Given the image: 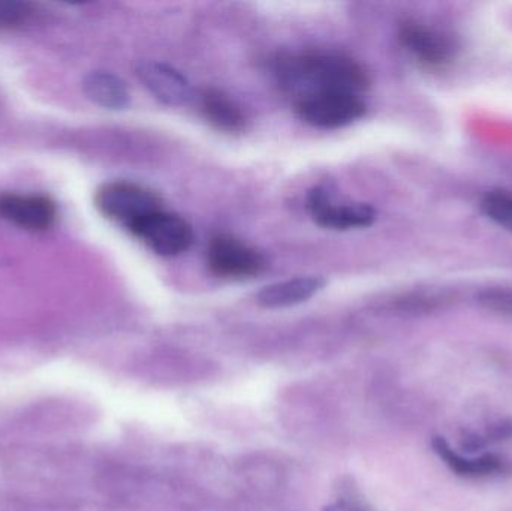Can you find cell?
<instances>
[{"instance_id":"5bb4252c","label":"cell","mask_w":512,"mask_h":511,"mask_svg":"<svg viewBox=\"0 0 512 511\" xmlns=\"http://www.w3.org/2000/svg\"><path fill=\"white\" fill-rule=\"evenodd\" d=\"M481 209L499 227L512 231V192L504 189L487 192L481 201Z\"/></svg>"},{"instance_id":"7a4b0ae2","label":"cell","mask_w":512,"mask_h":511,"mask_svg":"<svg viewBox=\"0 0 512 511\" xmlns=\"http://www.w3.org/2000/svg\"><path fill=\"white\" fill-rule=\"evenodd\" d=\"M95 206L105 218L128 228L138 219L162 209V200L146 186L117 180L105 183L96 191Z\"/></svg>"},{"instance_id":"4fadbf2b","label":"cell","mask_w":512,"mask_h":511,"mask_svg":"<svg viewBox=\"0 0 512 511\" xmlns=\"http://www.w3.org/2000/svg\"><path fill=\"white\" fill-rule=\"evenodd\" d=\"M433 447H435L436 453L447 462L448 467L460 476H489V474L496 473L502 468V461L498 456L486 455L483 458L471 461V459L462 458V456L454 453V450H451V447L448 446L447 441L442 440V438H436L433 441Z\"/></svg>"},{"instance_id":"3957f363","label":"cell","mask_w":512,"mask_h":511,"mask_svg":"<svg viewBox=\"0 0 512 511\" xmlns=\"http://www.w3.org/2000/svg\"><path fill=\"white\" fill-rule=\"evenodd\" d=\"M132 236L162 257H176L191 248L194 230L176 213L159 209L126 228Z\"/></svg>"},{"instance_id":"5b68a950","label":"cell","mask_w":512,"mask_h":511,"mask_svg":"<svg viewBox=\"0 0 512 511\" xmlns=\"http://www.w3.org/2000/svg\"><path fill=\"white\" fill-rule=\"evenodd\" d=\"M207 264L213 275L230 281L255 278L267 267L261 252L231 234H218L210 240Z\"/></svg>"},{"instance_id":"8fae6325","label":"cell","mask_w":512,"mask_h":511,"mask_svg":"<svg viewBox=\"0 0 512 511\" xmlns=\"http://www.w3.org/2000/svg\"><path fill=\"white\" fill-rule=\"evenodd\" d=\"M201 111L207 122L219 131L236 134L245 129L246 116L242 108L221 90H204L201 95Z\"/></svg>"},{"instance_id":"9a60e30c","label":"cell","mask_w":512,"mask_h":511,"mask_svg":"<svg viewBox=\"0 0 512 511\" xmlns=\"http://www.w3.org/2000/svg\"><path fill=\"white\" fill-rule=\"evenodd\" d=\"M33 14V5L15 0H0V30L23 26Z\"/></svg>"},{"instance_id":"ba28073f","label":"cell","mask_w":512,"mask_h":511,"mask_svg":"<svg viewBox=\"0 0 512 511\" xmlns=\"http://www.w3.org/2000/svg\"><path fill=\"white\" fill-rule=\"evenodd\" d=\"M400 44L421 63L429 68H441L453 60L456 45L444 33L417 23L405 21L399 29Z\"/></svg>"},{"instance_id":"9c48e42d","label":"cell","mask_w":512,"mask_h":511,"mask_svg":"<svg viewBox=\"0 0 512 511\" xmlns=\"http://www.w3.org/2000/svg\"><path fill=\"white\" fill-rule=\"evenodd\" d=\"M138 77L143 81L144 86L164 104L171 107H183L191 104L195 98L194 89L188 78L159 62H143L137 68Z\"/></svg>"},{"instance_id":"277c9868","label":"cell","mask_w":512,"mask_h":511,"mask_svg":"<svg viewBox=\"0 0 512 511\" xmlns=\"http://www.w3.org/2000/svg\"><path fill=\"white\" fill-rule=\"evenodd\" d=\"M295 113L315 128H342L366 113L360 95L346 92H318L295 99Z\"/></svg>"},{"instance_id":"8992f818","label":"cell","mask_w":512,"mask_h":511,"mask_svg":"<svg viewBox=\"0 0 512 511\" xmlns=\"http://www.w3.org/2000/svg\"><path fill=\"white\" fill-rule=\"evenodd\" d=\"M307 209L313 221L328 230L346 231L370 227L376 221L372 206L364 203H337L330 191L315 188L307 197Z\"/></svg>"},{"instance_id":"6da1fadb","label":"cell","mask_w":512,"mask_h":511,"mask_svg":"<svg viewBox=\"0 0 512 511\" xmlns=\"http://www.w3.org/2000/svg\"><path fill=\"white\" fill-rule=\"evenodd\" d=\"M277 74L286 89L297 93L295 99L318 92L361 95L370 84L369 74L360 63L327 51H307L280 60Z\"/></svg>"},{"instance_id":"30bf717a","label":"cell","mask_w":512,"mask_h":511,"mask_svg":"<svg viewBox=\"0 0 512 511\" xmlns=\"http://www.w3.org/2000/svg\"><path fill=\"white\" fill-rule=\"evenodd\" d=\"M327 281L321 276H300L288 281L267 285L256 294V302L267 309L289 308L312 299L325 287Z\"/></svg>"},{"instance_id":"2e32d148","label":"cell","mask_w":512,"mask_h":511,"mask_svg":"<svg viewBox=\"0 0 512 511\" xmlns=\"http://www.w3.org/2000/svg\"><path fill=\"white\" fill-rule=\"evenodd\" d=\"M478 302L489 311L512 317V291L510 290L492 288V290L483 291L478 296Z\"/></svg>"},{"instance_id":"7c38bea8","label":"cell","mask_w":512,"mask_h":511,"mask_svg":"<svg viewBox=\"0 0 512 511\" xmlns=\"http://www.w3.org/2000/svg\"><path fill=\"white\" fill-rule=\"evenodd\" d=\"M84 89L93 102L110 110H122L131 101L126 84L110 72H92L84 81Z\"/></svg>"},{"instance_id":"52a82bcc","label":"cell","mask_w":512,"mask_h":511,"mask_svg":"<svg viewBox=\"0 0 512 511\" xmlns=\"http://www.w3.org/2000/svg\"><path fill=\"white\" fill-rule=\"evenodd\" d=\"M56 218V203L47 195L0 194V219L21 230L44 233L53 227Z\"/></svg>"}]
</instances>
